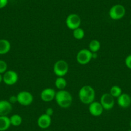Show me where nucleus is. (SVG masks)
<instances>
[{"label":"nucleus","mask_w":131,"mask_h":131,"mask_svg":"<svg viewBox=\"0 0 131 131\" xmlns=\"http://www.w3.org/2000/svg\"><path fill=\"white\" fill-rule=\"evenodd\" d=\"M3 82V75L2 74H0V83Z\"/></svg>","instance_id":"bb28decb"},{"label":"nucleus","mask_w":131,"mask_h":131,"mask_svg":"<svg viewBox=\"0 0 131 131\" xmlns=\"http://www.w3.org/2000/svg\"><path fill=\"white\" fill-rule=\"evenodd\" d=\"M10 120L11 125L14 126V127H18V126L21 125L22 123L23 118L19 114H15L10 117Z\"/></svg>","instance_id":"6ab92c4d"},{"label":"nucleus","mask_w":131,"mask_h":131,"mask_svg":"<svg viewBox=\"0 0 131 131\" xmlns=\"http://www.w3.org/2000/svg\"><path fill=\"white\" fill-rule=\"evenodd\" d=\"M44 131H50V130H44Z\"/></svg>","instance_id":"c85d7f7f"},{"label":"nucleus","mask_w":131,"mask_h":131,"mask_svg":"<svg viewBox=\"0 0 131 131\" xmlns=\"http://www.w3.org/2000/svg\"><path fill=\"white\" fill-rule=\"evenodd\" d=\"M109 94L114 98H118L122 94V88L118 85H113L109 90Z\"/></svg>","instance_id":"aec40b11"},{"label":"nucleus","mask_w":131,"mask_h":131,"mask_svg":"<svg viewBox=\"0 0 131 131\" xmlns=\"http://www.w3.org/2000/svg\"><path fill=\"white\" fill-rule=\"evenodd\" d=\"M8 66L5 60H0V74H4L7 71Z\"/></svg>","instance_id":"4be33fe9"},{"label":"nucleus","mask_w":131,"mask_h":131,"mask_svg":"<svg viewBox=\"0 0 131 131\" xmlns=\"http://www.w3.org/2000/svg\"><path fill=\"white\" fill-rule=\"evenodd\" d=\"M117 103L121 108H128L131 105V96L127 93H122L117 98Z\"/></svg>","instance_id":"f8f14e48"},{"label":"nucleus","mask_w":131,"mask_h":131,"mask_svg":"<svg viewBox=\"0 0 131 131\" xmlns=\"http://www.w3.org/2000/svg\"><path fill=\"white\" fill-rule=\"evenodd\" d=\"M88 110H89V113L92 116L94 117H98L102 114L104 109L100 102L94 101L91 103L90 104H89Z\"/></svg>","instance_id":"9d476101"},{"label":"nucleus","mask_w":131,"mask_h":131,"mask_svg":"<svg viewBox=\"0 0 131 131\" xmlns=\"http://www.w3.org/2000/svg\"><path fill=\"white\" fill-rule=\"evenodd\" d=\"M17 103L23 106H28L34 102V96L27 91H21L17 94Z\"/></svg>","instance_id":"423d86ee"},{"label":"nucleus","mask_w":131,"mask_h":131,"mask_svg":"<svg viewBox=\"0 0 131 131\" xmlns=\"http://www.w3.org/2000/svg\"><path fill=\"white\" fill-rule=\"evenodd\" d=\"M125 64L128 69L131 70V54L128 55L125 59Z\"/></svg>","instance_id":"5701e85b"},{"label":"nucleus","mask_w":131,"mask_h":131,"mask_svg":"<svg viewBox=\"0 0 131 131\" xmlns=\"http://www.w3.org/2000/svg\"><path fill=\"white\" fill-rule=\"evenodd\" d=\"M96 93L94 88L89 85H84L79 91V98L80 101L84 104H90L94 101Z\"/></svg>","instance_id":"f03ea898"},{"label":"nucleus","mask_w":131,"mask_h":131,"mask_svg":"<svg viewBox=\"0 0 131 131\" xmlns=\"http://www.w3.org/2000/svg\"><path fill=\"white\" fill-rule=\"evenodd\" d=\"M69 66L64 60H59L54 64L53 72L57 77H64L68 73Z\"/></svg>","instance_id":"20e7f679"},{"label":"nucleus","mask_w":131,"mask_h":131,"mask_svg":"<svg viewBox=\"0 0 131 131\" xmlns=\"http://www.w3.org/2000/svg\"><path fill=\"white\" fill-rule=\"evenodd\" d=\"M8 101H9L10 103H11L12 104H16V103H17V95H16V96H14V95L11 96L9 98V100H8Z\"/></svg>","instance_id":"b1692460"},{"label":"nucleus","mask_w":131,"mask_h":131,"mask_svg":"<svg viewBox=\"0 0 131 131\" xmlns=\"http://www.w3.org/2000/svg\"><path fill=\"white\" fill-rule=\"evenodd\" d=\"M82 20L80 16L75 13L70 14L66 19V25L70 30H74L80 27Z\"/></svg>","instance_id":"39448f33"},{"label":"nucleus","mask_w":131,"mask_h":131,"mask_svg":"<svg viewBox=\"0 0 131 131\" xmlns=\"http://www.w3.org/2000/svg\"><path fill=\"white\" fill-rule=\"evenodd\" d=\"M37 125L42 129H47L51 124V117L46 114H42L38 118Z\"/></svg>","instance_id":"ddd939ff"},{"label":"nucleus","mask_w":131,"mask_h":131,"mask_svg":"<svg viewBox=\"0 0 131 131\" xmlns=\"http://www.w3.org/2000/svg\"><path fill=\"white\" fill-rule=\"evenodd\" d=\"M10 118L7 116H0V131H6L10 127Z\"/></svg>","instance_id":"dca6fc26"},{"label":"nucleus","mask_w":131,"mask_h":131,"mask_svg":"<svg viewBox=\"0 0 131 131\" xmlns=\"http://www.w3.org/2000/svg\"><path fill=\"white\" fill-rule=\"evenodd\" d=\"M11 49V44L7 39H0V55L8 53Z\"/></svg>","instance_id":"2eb2a0df"},{"label":"nucleus","mask_w":131,"mask_h":131,"mask_svg":"<svg viewBox=\"0 0 131 131\" xmlns=\"http://www.w3.org/2000/svg\"><path fill=\"white\" fill-rule=\"evenodd\" d=\"M127 131H131V128L130 130H127Z\"/></svg>","instance_id":"c756f323"},{"label":"nucleus","mask_w":131,"mask_h":131,"mask_svg":"<svg viewBox=\"0 0 131 131\" xmlns=\"http://www.w3.org/2000/svg\"><path fill=\"white\" fill-rule=\"evenodd\" d=\"M8 3V0H0V9L5 8Z\"/></svg>","instance_id":"393cba45"},{"label":"nucleus","mask_w":131,"mask_h":131,"mask_svg":"<svg viewBox=\"0 0 131 131\" xmlns=\"http://www.w3.org/2000/svg\"><path fill=\"white\" fill-rule=\"evenodd\" d=\"M55 100L60 108L68 109L72 104L73 97L71 93L65 89L59 90L56 92Z\"/></svg>","instance_id":"f257e3e1"},{"label":"nucleus","mask_w":131,"mask_h":131,"mask_svg":"<svg viewBox=\"0 0 131 131\" xmlns=\"http://www.w3.org/2000/svg\"><path fill=\"white\" fill-rule=\"evenodd\" d=\"M53 113H54V111L51 107L47 108V109H46V111H45V114H46L47 115L50 116H51H51L53 114Z\"/></svg>","instance_id":"a878e982"},{"label":"nucleus","mask_w":131,"mask_h":131,"mask_svg":"<svg viewBox=\"0 0 131 131\" xmlns=\"http://www.w3.org/2000/svg\"><path fill=\"white\" fill-rule=\"evenodd\" d=\"M100 103L102 105L104 110H111L113 109L115 104L114 98L109 93H104L102 95Z\"/></svg>","instance_id":"6e6552de"},{"label":"nucleus","mask_w":131,"mask_h":131,"mask_svg":"<svg viewBox=\"0 0 131 131\" xmlns=\"http://www.w3.org/2000/svg\"><path fill=\"white\" fill-rule=\"evenodd\" d=\"M130 128H131V120H130Z\"/></svg>","instance_id":"cd10ccee"},{"label":"nucleus","mask_w":131,"mask_h":131,"mask_svg":"<svg viewBox=\"0 0 131 131\" xmlns=\"http://www.w3.org/2000/svg\"><path fill=\"white\" fill-rule=\"evenodd\" d=\"M55 85L59 90H63L67 86V81L64 77H57L55 79Z\"/></svg>","instance_id":"f3484780"},{"label":"nucleus","mask_w":131,"mask_h":131,"mask_svg":"<svg viewBox=\"0 0 131 131\" xmlns=\"http://www.w3.org/2000/svg\"><path fill=\"white\" fill-rule=\"evenodd\" d=\"M130 25H131V20H130Z\"/></svg>","instance_id":"7c9ffc66"},{"label":"nucleus","mask_w":131,"mask_h":131,"mask_svg":"<svg viewBox=\"0 0 131 131\" xmlns=\"http://www.w3.org/2000/svg\"><path fill=\"white\" fill-rule=\"evenodd\" d=\"M76 59L79 64L85 65L93 59V53L88 49H82L77 53Z\"/></svg>","instance_id":"0eeeda50"},{"label":"nucleus","mask_w":131,"mask_h":131,"mask_svg":"<svg viewBox=\"0 0 131 131\" xmlns=\"http://www.w3.org/2000/svg\"><path fill=\"white\" fill-rule=\"evenodd\" d=\"M18 79V74L13 70H7L3 75V82L6 85H14L17 82Z\"/></svg>","instance_id":"1a4fd4ad"},{"label":"nucleus","mask_w":131,"mask_h":131,"mask_svg":"<svg viewBox=\"0 0 131 131\" xmlns=\"http://www.w3.org/2000/svg\"><path fill=\"white\" fill-rule=\"evenodd\" d=\"M100 48H101V44L100 41L96 39H93L89 42L88 50L92 53H97L100 50Z\"/></svg>","instance_id":"a211bd4d"},{"label":"nucleus","mask_w":131,"mask_h":131,"mask_svg":"<svg viewBox=\"0 0 131 131\" xmlns=\"http://www.w3.org/2000/svg\"><path fill=\"white\" fill-rule=\"evenodd\" d=\"M126 13L125 8L121 4H116L112 6L109 11V16L111 19L118 21L125 16Z\"/></svg>","instance_id":"7ed1b4c3"},{"label":"nucleus","mask_w":131,"mask_h":131,"mask_svg":"<svg viewBox=\"0 0 131 131\" xmlns=\"http://www.w3.org/2000/svg\"><path fill=\"white\" fill-rule=\"evenodd\" d=\"M12 110V104L8 100H0V116H7Z\"/></svg>","instance_id":"4468645a"},{"label":"nucleus","mask_w":131,"mask_h":131,"mask_svg":"<svg viewBox=\"0 0 131 131\" xmlns=\"http://www.w3.org/2000/svg\"><path fill=\"white\" fill-rule=\"evenodd\" d=\"M73 36L74 38L77 40H82L85 36V31L82 28H78L73 30Z\"/></svg>","instance_id":"412c9836"},{"label":"nucleus","mask_w":131,"mask_h":131,"mask_svg":"<svg viewBox=\"0 0 131 131\" xmlns=\"http://www.w3.org/2000/svg\"><path fill=\"white\" fill-rule=\"evenodd\" d=\"M56 91L54 89L50 88H47L44 89L41 91L40 96L41 100L45 102H50L52 100H55Z\"/></svg>","instance_id":"9b49d317"}]
</instances>
